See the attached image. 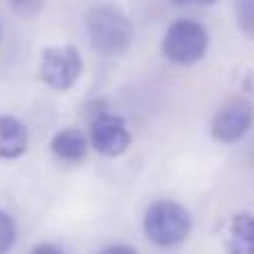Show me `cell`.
I'll return each mask as SVG.
<instances>
[{"mask_svg":"<svg viewBox=\"0 0 254 254\" xmlns=\"http://www.w3.org/2000/svg\"><path fill=\"white\" fill-rule=\"evenodd\" d=\"M29 254H67V252L63 250V248L54 246V243H40V246H36Z\"/></svg>","mask_w":254,"mask_h":254,"instance_id":"cell-14","label":"cell"},{"mask_svg":"<svg viewBox=\"0 0 254 254\" xmlns=\"http://www.w3.org/2000/svg\"><path fill=\"white\" fill-rule=\"evenodd\" d=\"M29 147V131L16 116H0V158L13 161L20 158Z\"/></svg>","mask_w":254,"mask_h":254,"instance_id":"cell-8","label":"cell"},{"mask_svg":"<svg viewBox=\"0 0 254 254\" xmlns=\"http://www.w3.org/2000/svg\"><path fill=\"white\" fill-rule=\"evenodd\" d=\"M52 154L63 163H80L87 158L89 140L78 127H65L52 136Z\"/></svg>","mask_w":254,"mask_h":254,"instance_id":"cell-7","label":"cell"},{"mask_svg":"<svg viewBox=\"0 0 254 254\" xmlns=\"http://www.w3.org/2000/svg\"><path fill=\"white\" fill-rule=\"evenodd\" d=\"M243 92H248V94H252L254 96V69L246 76V78H243Z\"/></svg>","mask_w":254,"mask_h":254,"instance_id":"cell-16","label":"cell"},{"mask_svg":"<svg viewBox=\"0 0 254 254\" xmlns=\"http://www.w3.org/2000/svg\"><path fill=\"white\" fill-rule=\"evenodd\" d=\"M98 254H138L136 252V248L131 246H125V243H116V246H107L103 248Z\"/></svg>","mask_w":254,"mask_h":254,"instance_id":"cell-13","label":"cell"},{"mask_svg":"<svg viewBox=\"0 0 254 254\" xmlns=\"http://www.w3.org/2000/svg\"><path fill=\"white\" fill-rule=\"evenodd\" d=\"M87 140L101 156L119 158L129 149L131 134L121 116L110 114V112H98L89 123Z\"/></svg>","mask_w":254,"mask_h":254,"instance_id":"cell-5","label":"cell"},{"mask_svg":"<svg viewBox=\"0 0 254 254\" xmlns=\"http://www.w3.org/2000/svg\"><path fill=\"white\" fill-rule=\"evenodd\" d=\"M143 232L158 248L181 246L192 232V216L181 203L161 198L145 210Z\"/></svg>","mask_w":254,"mask_h":254,"instance_id":"cell-2","label":"cell"},{"mask_svg":"<svg viewBox=\"0 0 254 254\" xmlns=\"http://www.w3.org/2000/svg\"><path fill=\"white\" fill-rule=\"evenodd\" d=\"M0 38H2V27H0Z\"/></svg>","mask_w":254,"mask_h":254,"instance_id":"cell-17","label":"cell"},{"mask_svg":"<svg viewBox=\"0 0 254 254\" xmlns=\"http://www.w3.org/2000/svg\"><path fill=\"white\" fill-rule=\"evenodd\" d=\"M210 49V34L207 29L196 20L190 18H181L174 20L165 29L161 40V52L174 65H196L198 61H203Z\"/></svg>","mask_w":254,"mask_h":254,"instance_id":"cell-3","label":"cell"},{"mask_svg":"<svg viewBox=\"0 0 254 254\" xmlns=\"http://www.w3.org/2000/svg\"><path fill=\"white\" fill-rule=\"evenodd\" d=\"M176 7H185V4H194V7H214L219 0H170Z\"/></svg>","mask_w":254,"mask_h":254,"instance_id":"cell-15","label":"cell"},{"mask_svg":"<svg viewBox=\"0 0 254 254\" xmlns=\"http://www.w3.org/2000/svg\"><path fill=\"white\" fill-rule=\"evenodd\" d=\"M89 45L103 56H123L134 43V25L121 9L112 4H96L85 16Z\"/></svg>","mask_w":254,"mask_h":254,"instance_id":"cell-1","label":"cell"},{"mask_svg":"<svg viewBox=\"0 0 254 254\" xmlns=\"http://www.w3.org/2000/svg\"><path fill=\"white\" fill-rule=\"evenodd\" d=\"M254 123V107L243 98H232L214 114L210 123V134L216 143L232 145L239 143L250 131Z\"/></svg>","mask_w":254,"mask_h":254,"instance_id":"cell-6","label":"cell"},{"mask_svg":"<svg viewBox=\"0 0 254 254\" xmlns=\"http://www.w3.org/2000/svg\"><path fill=\"white\" fill-rule=\"evenodd\" d=\"M83 56L74 45H54L40 54L38 76L54 92H67L83 76Z\"/></svg>","mask_w":254,"mask_h":254,"instance_id":"cell-4","label":"cell"},{"mask_svg":"<svg viewBox=\"0 0 254 254\" xmlns=\"http://www.w3.org/2000/svg\"><path fill=\"white\" fill-rule=\"evenodd\" d=\"M9 4L20 18H34L43 11L45 0H9Z\"/></svg>","mask_w":254,"mask_h":254,"instance_id":"cell-12","label":"cell"},{"mask_svg":"<svg viewBox=\"0 0 254 254\" xmlns=\"http://www.w3.org/2000/svg\"><path fill=\"white\" fill-rule=\"evenodd\" d=\"M234 18L239 29L254 38V0H234Z\"/></svg>","mask_w":254,"mask_h":254,"instance_id":"cell-10","label":"cell"},{"mask_svg":"<svg viewBox=\"0 0 254 254\" xmlns=\"http://www.w3.org/2000/svg\"><path fill=\"white\" fill-rule=\"evenodd\" d=\"M223 246L228 254H254V214L237 212L228 221Z\"/></svg>","mask_w":254,"mask_h":254,"instance_id":"cell-9","label":"cell"},{"mask_svg":"<svg viewBox=\"0 0 254 254\" xmlns=\"http://www.w3.org/2000/svg\"><path fill=\"white\" fill-rule=\"evenodd\" d=\"M16 237H18V230H16V221L9 212L0 210V254H9L11 248L16 246Z\"/></svg>","mask_w":254,"mask_h":254,"instance_id":"cell-11","label":"cell"}]
</instances>
